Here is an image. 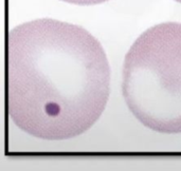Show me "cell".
Instances as JSON below:
<instances>
[{
    "label": "cell",
    "instance_id": "cell-4",
    "mask_svg": "<svg viewBox=\"0 0 181 171\" xmlns=\"http://www.w3.org/2000/svg\"><path fill=\"white\" fill-rule=\"evenodd\" d=\"M175 1H177V2H180V3H181V0H175Z\"/></svg>",
    "mask_w": 181,
    "mask_h": 171
},
{
    "label": "cell",
    "instance_id": "cell-2",
    "mask_svg": "<svg viewBox=\"0 0 181 171\" xmlns=\"http://www.w3.org/2000/svg\"><path fill=\"white\" fill-rule=\"evenodd\" d=\"M122 92L145 127L181 133V23L157 24L137 38L124 60Z\"/></svg>",
    "mask_w": 181,
    "mask_h": 171
},
{
    "label": "cell",
    "instance_id": "cell-1",
    "mask_svg": "<svg viewBox=\"0 0 181 171\" xmlns=\"http://www.w3.org/2000/svg\"><path fill=\"white\" fill-rule=\"evenodd\" d=\"M109 92L107 56L84 28L43 18L7 34V107L24 132L47 140L81 135L101 117Z\"/></svg>",
    "mask_w": 181,
    "mask_h": 171
},
{
    "label": "cell",
    "instance_id": "cell-3",
    "mask_svg": "<svg viewBox=\"0 0 181 171\" xmlns=\"http://www.w3.org/2000/svg\"><path fill=\"white\" fill-rule=\"evenodd\" d=\"M62 1L72 3V4H77V5H93V4H99V3L106 2L108 0H62Z\"/></svg>",
    "mask_w": 181,
    "mask_h": 171
}]
</instances>
